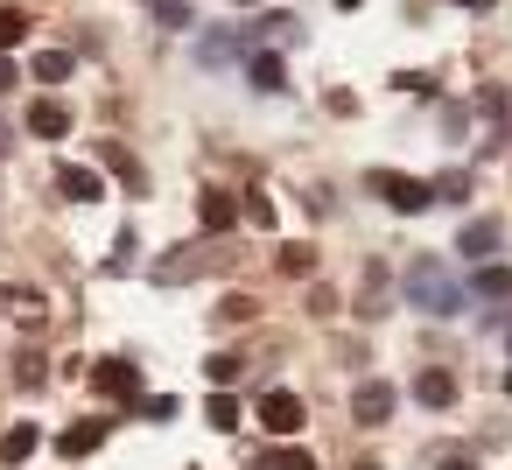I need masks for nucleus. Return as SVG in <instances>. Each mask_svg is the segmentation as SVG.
Returning a JSON list of instances; mask_svg holds the SVG:
<instances>
[{
    "label": "nucleus",
    "mask_w": 512,
    "mask_h": 470,
    "mask_svg": "<svg viewBox=\"0 0 512 470\" xmlns=\"http://www.w3.org/2000/svg\"><path fill=\"white\" fill-rule=\"evenodd\" d=\"M407 302L428 309V316H456V309H463V288H456L435 260H414V267H407Z\"/></svg>",
    "instance_id": "obj_1"
},
{
    "label": "nucleus",
    "mask_w": 512,
    "mask_h": 470,
    "mask_svg": "<svg viewBox=\"0 0 512 470\" xmlns=\"http://www.w3.org/2000/svg\"><path fill=\"white\" fill-rule=\"evenodd\" d=\"M365 190H372L386 211H428V204H435V190H428L421 176H393V169H372Z\"/></svg>",
    "instance_id": "obj_2"
},
{
    "label": "nucleus",
    "mask_w": 512,
    "mask_h": 470,
    "mask_svg": "<svg viewBox=\"0 0 512 470\" xmlns=\"http://www.w3.org/2000/svg\"><path fill=\"white\" fill-rule=\"evenodd\" d=\"M309 421V407H302V393H288V386H274V393H260V428L267 435H295Z\"/></svg>",
    "instance_id": "obj_3"
},
{
    "label": "nucleus",
    "mask_w": 512,
    "mask_h": 470,
    "mask_svg": "<svg viewBox=\"0 0 512 470\" xmlns=\"http://www.w3.org/2000/svg\"><path fill=\"white\" fill-rule=\"evenodd\" d=\"M92 379H99V393H106V400H127V407L141 400V365H134V358H99V372H92Z\"/></svg>",
    "instance_id": "obj_4"
},
{
    "label": "nucleus",
    "mask_w": 512,
    "mask_h": 470,
    "mask_svg": "<svg viewBox=\"0 0 512 470\" xmlns=\"http://www.w3.org/2000/svg\"><path fill=\"white\" fill-rule=\"evenodd\" d=\"M393 407H400V393H393L386 379H365V386L351 393V421H358V428H379Z\"/></svg>",
    "instance_id": "obj_5"
},
{
    "label": "nucleus",
    "mask_w": 512,
    "mask_h": 470,
    "mask_svg": "<svg viewBox=\"0 0 512 470\" xmlns=\"http://www.w3.org/2000/svg\"><path fill=\"white\" fill-rule=\"evenodd\" d=\"M57 190H64L71 204H99V197H106V176L85 169V162H64V169H57Z\"/></svg>",
    "instance_id": "obj_6"
},
{
    "label": "nucleus",
    "mask_w": 512,
    "mask_h": 470,
    "mask_svg": "<svg viewBox=\"0 0 512 470\" xmlns=\"http://www.w3.org/2000/svg\"><path fill=\"white\" fill-rule=\"evenodd\" d=\"M498 239H505V225H498V218H477V225H463V239H456V253H463L470 267H484V260L498 253Z\"/></svg>",
    "instance_id": "obj_7"
},
{
    "label": "nucleus",
    "mask_w": 512,
    "mask_h": 470,
    "mask_svg": "<svg viewBox=\"0 0 512 470\" xmlns=\"http://www.w3.org/2000/svg\"><path fill=\"white\" fill-rule=\"evenodd\" d=\"M29 134H36V141H64V134H71V106H64V99H36V106H29Z\"/></svg>",
    "instance_id": "obj_8"
},
{
    "label": "nucleus",
    "mask_w": 512,
    "mask_h": 470,
    "mask_svg": "<svg viewBox=\"0 0 512 470\" xmlns=\"http://www.w3.org/2000/svg\"><path fill=\"white\" fill-rule=\"evenodd\" d=\"M414 400H421V407H449V400H456V372H442V365L414 372Z\"/></svg>",
    "instance_id": "obj_9"
},
{
    "label": "nucleus",
    "mask_w": 512,
    "mask_h": 470,
    "mask_svg": "<svg viewBox=\"0 0 512 470\" xmlns=\"http://www.w3.org/2000/svg\"><path fill=\"white\" fill-rule=\"evenodd\" d=\"M106 428H113V421H78V428H64V435H57V449H64V463H78V456H92V449L106 442Z\"/></svg>",
    "instance_id": "obj_10"
},
{
    "label": "nucleus",
    "mask_w": 512,
    "mask_h": 470,
    "mask_svg": "<svg viewBox=\"0 0 512 470\" xmlns=\"http://www.w3.org/2000/svg\"><path fill=\"white\" fill-rule=\"evenodd\" d=\"M36 442H43V428H36V421H15L8 435H0V463H8V470H15V463H29V456H36Z\"/></svg>",
    "instance_id": "obj_11"
},
{
    "label": "nucleus",
    "mask_w": 512,
    "mask_h": 470,
    "mask_svg": "<svg viewBox=\"0 0 512 470\" xmlns=\"http://www.w3.org/2000/svg\"><path fill=\"white\" fill-rule=\"evenodd\" d=\"M246 78H253V92H281V85H288V64H281L274 50H253V57H246Z\"/></svg>",
    "instance_id": "obj_12"
},
{
    "label": "nucleus",
    "mask_w": 512,
    "mask_h": 470,
    "mask_svg": "<svg viewBox=\"0 0 512 470\" xmlns=\"http://www.w3.org/2000/svg\"><path fill=\"white\" fill-rule=\"evenodd\" d=\"M197 225H204V232H232V225H239V197L211 190V197L197 204Z\"/></svg>",
    "instance_id": "obj_13"
},
{
    "label": "nucleus",
    "mask_w": 512,
    "mask_h": 470,
    "mask_svg": "<svg viewBox=\"0 0 512 470\" xmlns=\"http://www.w3.org/2000/svg\"><path fill=\"white\" fill-rule=\"evenodd\" d=\"M463 295H484V302H512V267H477Z\"/></svg>",
    "instance_id": "obj_14"
},
{
    "label": "nucleus",
    "mask_w": 512,
    "mask_h": 470,
    "mask_svg": "<svg viewBox=\"0 0 512 470\" xmlns=\"http://www.w3.org/2000/svg\"><path fill=\"white\" fill-rule=\"evenodd\" d=\"M274 267H281L288 281H309V274H316V246H281V253H274Z\"/></svg>",
    "instance_id": "obj_15"
},
{
    "label": "nucleus",
    "mask_w": 512,
    "mask_h": 470,
    "mask_svg": "<svg viewBox=\"0 0 512 470\" xmlns=\"http://www.w3.org/2000/svg\"><path fill=\"white\" fill-rule=\"evenodd\" d=\"M134 414H141V421H176V414H183V400H176V393H141V400H134Z\"/></svg>",
    "instance_id": "obj_16"
},
{
    "label": "nucleus",
    "mask_w": 512,
    "mask_h": 470,
    "mask_svg": "<svg viewBox=\"0 0 512 470\" xmlns=\"http://www.w3.org/2000/svg\"><path fill=\"white\" fill-rule=\"evenodd\" d=\"M204 372H211V386H218V393H232V379H239V358H232V351H211V358H204Z\"/></svg>",
    "instance_id": "obj_17"
},
{
    "label": "nucleus",
    "mask_w": 512,
    "mask_h": 470,
    "mask_svg": "<svg viewBox=\"0 0 512 470\" xmlns=\"http://www.w3.org/2000/svg\"><path fill=\"white\" fill-rule=\"evenodd\" d=\"M204 421H211V428H239V400H232V393H211V400H204Z\"/></svg>",
    "instance_id": "obj_18"
},
{
    "label": "nucleus",
    "mask_w": 512,
    "mask_h": 470,
    "mask_svg": "<svg viewBox=\"0 0 512 470\" xmlns=\"http://www.w3.org/2000/svg\"><path fill=\"white\" fill-rule=\"evenodd\" d=\"M22 36H29V15H22V8H0V57H8Z\"/></svg>",
    "instance_id": "obj_19"
},
{
    "label": "nucleus",
    "mask_w": 512,
    "mask_h": 470,
    "mask_svg": "<svg viewBox=\"0 0 512 470\" xmlns=\"http://www.w3.org/2000/svg\"><path fill=\"white\" fill-rule=\"evenodd\" d=\"M155 22H169V29H197V8H190V0H155Z\"/></svg>",
    "instance_id": "obj_20"
},
{
    "label": "nucleus",
    "mask_w": 512,
    "mask_h": 470,
    "mask_svg": "<svg viewBox=\"0 0 512 470\" xmlns=\"http://www.w3.org/2000/svg\"><path fill=\"white\" fill-rule=\"evenodd\" d=\"M36 78H43V85L71 78V50H43V57H36Z\"/></svg>",
    "instance_id": "obj_21"
},
{
    "label": "nucleus",
    "mask_w": 512,
    "mask_h": 470,
    "mask_svg": "<svg viewBox=\"0 0 512 470\" xmlns=\"http://www.w3.org/2000/svg\"><path fill=\"white\" fill-rule=\"evenodd\" d=\"M253 309H260L253 295H225V302H218V323H253Z\"/></svg>",
    "instance_id": "obj_22"
},
{
    "label": "nucleus",
    "mask_w": 512,
    "mask_h": 470,
    "mask_svg": "<svg viewBox=\"0 0 512 470\" xmlns=\"http://www.w3.org/2000/svg\"><path fill=\"white\" fill-rule=\"evenodd\" d=\"M260 470H316V456H309V449H274Z\"/></svg>",
    "instance_id": "obj_23"
},
{
    "label": "nucleus",
    "mask_w": 512,
    "mask_h": 470,
    "mask_svg": "<svg viewBox=\"0 0 512 470\" xmlns=\"http://www.w3.org/2000/svg\"><path fill=\"white\" fill-rule=\"evenodd\" d=\"M246 50V36H211L204 43V64H225V57H239Z\"/></svg>",
    "instance_id": "obj_24"
},
{
    "label": "nucleus",
    "mask_w": 512,
    "mask_h": 470,
    "mask_svg": "<svg viewBox=\"0 0 512 470\" xmlns=\"http://www.w3.org/2000/svg\"><path fill=\"white\" fill-rule=\"evenodd\" d=\"M15 379H22V386H43V358L22 351V358H15Z\"/></svg>",
    "instance_id": "obj_25"
},
{
    "label": "nucleus",
    "mask_w": 512,
    "mask_h": 470,
    "mask_svg": "<svg viewBox=\"0 0 512 470\" xmlns=\"http://www.w3.org/2000/svg\"><path fill=\"white\" fill-rule=\"evenodd\" d=\"M428 190H435V197H456V204H463V197H470V176H442V183H428Z\"/></svg>",
    "instance_id": "obj_26"
},
{
    "label": "nucleus",
    "mask_w": 512,
    "mask_h": 470,
    "mask_svg": "<svg viewBox=\"0 0 512 470\" xmlns=\"http://www.w3.org/2000/svg\"><path fill=\"white\" fill-rule=\"evenodd\" d=\"M246 218H253V225H274V197L253 190V197H246Z\"/></svg>",
    "instance_id": "obj_27"
},
{
    "label": "nucleus",
    "mask_w": 512,
    "mask_h": 470,
    "mask_svg": "<svg viewBox=\"0 0 512 470\" xmlns=\"http://www.w3.org/2000/svg\"><path fill=\"white\" fill-rule=\"evenodd\" d=\"M0 92H15V64L8 57H0Z\"/></svg>",
    "instance_id": "obj_28"
},
{
    "label": "nucleus",
    "mask_w": 512,
    "mask_h": 470,
    "mask_svg": "<svg viewBox=\"0 0 512 470\" xmlns=\"http://www.w3.org/2000/svg\"><path fill=\"white\" fill-rule=\"evenodd\" d=\"M442 470H477V463L470 456H442Z\"/></svg>",
    "instance_id": "obj_29"
},
{
    "label": "nucleus",
    "mask_w": 512,
    "mask_h": 470,
    "mask_svg": "<svg viewBox=\"0 0 512 470\" xmlns=\"http://www.w3.org/2000/svg\"><path fill=\"white\" fill-rule=\"evenodd\" d=\"M463 8H477V15H484V8H491V0H463Z\"/></svg>",
    "instance_id": "obj_30"
},
{
    "label": "nucleus",
    "mask_w": 512,
    "mask_h": 470,
    "mask_svg": "<svg viewBox=\"0 0 512 470\" xmlns=\"http://www.w3.org/2000/svg\"><path fill=\"white\" fill-rule=\"evenodd\" d=\"M351 470H379V463H372V456H365V463H351Z\"/></svg>",
    "instance_id": "obj_31"
},
{
    "label": "nucleus",
    "mask_w": 512,
    "mask_h": 470,
    "mask_svg": "<svg viewBox=\"0 0 512 470\" xmlns=\"http://www.w3.org/2000/svg\"><path fill=\"white\" fill-rule=\"evenodd\" d=\"M505 400H512V372H505Z\"/></svg>",
    "instance_id": "obj_32"
},
{
    "label": "nucleus",
    "mask_w": 512,
    "mask_h": 470,
    "mask_svg": "<svg viewBox=\"0 0 512 470\" xmlns=\"http://www.w3.org/2000/svg\"><path fill=\"white\" fill-rule=\"evenodd\" d=\"M337 8H358V0H337Z\"/></svg>",
    "instance_id": "obj_33"
},
{
    "label": "nucleus",
    "mask_w": 512,
    "mask_h": 470,
    "mask_svg": "<svg viewBox=\"0 0 512 470\" xmlns=\"http://www.w3.org/2000/svg\"><path fill=\"white\" fill-rule=\"evenodd\" d=\"M239 8H260V0H239Z\"/></svg>",
    "instance_id": "obj_34"
},
{
    "label": "nucleus",
    "mask_w": 512,
    "mask_h": 470,
    "mask_svg": "<svg viewBox=\"0 0 512 470\" xmlns=\"http://www.w3.org/2000/svg\"><path fill=\"white\" fill-rule=\"evenodd\" d=\"M8 295H15V288H0V302H8Z\"/></svg>",
    "instance_id": "obj_35"
},
{
    "label": "nucleus",
    "mask_w": 512,
    "mask_h": 470,
    "mask_svg": "<svg viewBox=\"0 0 512 470\" xmlns=\"http://www.w3.org/2000/svg\"><path fill=\"white\" fill-rule=\"evenodd\" d=\"M505 344H512V330H505Z\"/></svg>",
    "instance_id": "obj_36"
}]
</instances>
